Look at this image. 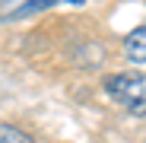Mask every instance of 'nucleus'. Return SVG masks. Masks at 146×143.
Here are the masks:
<instances>
[{"mask_svg": "<svg viewBox=\"0 0 146 143\" xmlns=\"http://www.w3.org/2000/svg\"><path fill=\"white\" fill-rule=\"evenodd\" d=\"M105 92L114 102H121L133 118H143V105H146V80L143 73H114L105 80Z\"/></svg>", "mask_w": 146, "mask_h": 143, "instance_id": "1", "label": "nucleus"}, {"mask_svg": "<svg viewBox=\"0 0 146 143\" xmlns=\"http://www.w3.org/2000/svg\"><path fill=\"white\" fill-rule=\"evenodd\" d=\"M60 3V0H0V22L7 19H26V16H35L48 7Z\"/></svg>", "mask_w": 146, "mask_h": 143, "instance_id": "2", "label": "nucleus"}, {"mask_svg": "<svg viewBox=\"0 0 146 143\" xmlns=\"http://www.w3.org/2000/svg\"><path fill=\"white\" fill-rule=\"evenodd\" d=\"M143 41H146V29L143 26H137L130 35H127V41H124V54L137 64V70L143 67V61H146V51H143Z\"/></svg>", "mask_w": 146, "mask_h": 143, "instance_id": "3", "label": "nucleus"}, {"mask_svg": "<svg viewBox=\"0 0 146 143\" xmlns=\"http://www.w3.org/2000/svg\"><path fill=\"white\" fill-rule=\"evenodd\" d=\"M0 143H35V140L13 124H0Z\"/></svg>", "mask_w": 146, "mask_h": 143, "instance_id": "4", "label": "nucleus"}]
</instances>
